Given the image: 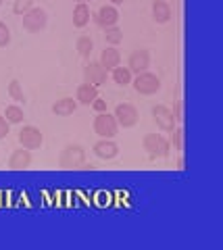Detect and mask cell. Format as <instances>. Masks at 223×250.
Returning a JSON list of instances; mask_svg holds the SVG:
<instances>
[{"instance_id":"1","label":"cell","mask_w":223,"mask_h":250,"mask_svg":"<svg viewBox=\"0 0 223 250\" xmlns=\"http://www.w3.org/2000/svg\"><path fill=\"white\" fill-rule=\"evenodd\" d=\"M86 165V150L80 144H69L63 148L59 156V167L61 169H81Z\"/></svg>"},{"instance_id":"2","label":"cell","mask_w":223,"mask_h":250,"mask_svg":"<svg viewBox=\"0 0 223 250\" xmlns=\"http://www.w3.org/2000/svg\"><path fill=\"white\" fill-rule=\"evenodd\" d=\"M144 150L148 152L150 159H165L169 156V142L161 134H148L142 140Z\"/></svg>"},{"instance_id":"3","label":"cell","mask_w":223,"mask_h":250,"mask_svg":"<svg viewBox=\"0 0 223 250\" xmlns=\"http://www.w3.org/2000/svg\"><path fill=\"white\" fill-rule=\"evenodd\" d=\"M132 83H134V90L138 94H142V96H152V94H157L161 90V80L150 71L138 73V77L132 80Z\"/></svg>"},{"instance_id":"4","label":"cell","mask_w":223,"mask_h":250,"mask_svg":"<svg viewBox=\"0 0 223 250\" xmlns=\"http://www.w3.org/2000/svg\"><path fill=\"white\" fill-rule=\"evenodd\" d=\"M48 23V15H46L44 9H29L27 13H23V27L32 34H38L42 31Z\"/></svg>"},{"instance_id":"5","label":"cell","mask_w":223,"mask_h":250,"mask_svg":"<svg viewBox=\"0 0 223 250\" xmlns=\"http://www.w3.org/2000/svg\"><path fill=\"white\" fill-rule=\"evenodd\" d=\"M44 142L42 138V131L34 127V125H25L21 131H19V144L25 148V150H36V148H40Z\"/></svg>"},{"instance_id":"6","label":"cell","mask_w":223,"mask_h":250,"mask_svg":"<svg viewBox=\"0 0 223 250\" xmlns=\"http://www.w3.org/2000/svg\"><path fill=\"white\" fill-rule=\"evenodd\" d=\"M117 121H115V117L109 115V113H98V117L94 119V131L101 138H113L117 134Z\"/></svg>"},{"instance_id":"7","label":"cell","mask_w":223,"mask_h":250,"mask_svg":"<svg viewBox=\"0 0 223 250\" xmlns=\"http://www.w3.org/2000/svg\"><path fill=\"white\" fill-rule=\"evenodd\" d=\"M83 80H86V83L98 88V85H102L106 82V69L101 65V62L90 61L88 65L83 67Z\"/></svg>"},{"instance_id":"8","label":"cell","mask_w":223,"mask_h":250,"mask_svg":"<svg viewBox=\"0 0 223 250\" xmlns=\"http://www.w3.org/2000/svg\"><path fill=\"white\" fill-rule=\"evenodd\" d=\"M115 121H117V125H121V127H134V125L138 123V111L134 104H117V108H115Z\"/></svg>"},{"instance_id":"9","label":"cell","mask_w":223,"mask_h":250,"mask_svg":"<svg viewBox=\"0 0 223 250\" xmlns=\"http://www.w3.org/2000/svg\"><path fill=\"white\" fill-rule=\"evenodd\" d=\"M148 67H150V52L148 50H134L132 54H129V61H127V69L132 73H144V71H148Z\"/></svg>"},{"instance_id":"10","label":"cell","mask_w":223,"mask_h":250,"mask_svg":"<svg viewBox=\"0 0 223 250\" xmlns=\"http://www.w3.org/2000/svg\"><path fill=\"white\" fill-rule=\"evenodd\" d=\"M152 117H155V123L163 131H173L175 129V119H173V115L167 106H163V104L155 106L152 108Z\"/></svg>"},{"instance_id":"11","label":"cell","mask_w":223,"mask_h":250,"mask_svg":"<svg viewBox=\"0 0 223 250\" xmlns=\"http://www.w3.org/2000/svg\"><path fill=\"white\" fill-rule=\"evenodd\" d=\"M94 154L98 156V159L111 161V159H115V156L119 154V146L115 144L111 138H102L101 142H96V144H94Z\"/></svg>"},{"instance_id":"12","label":"cell","mask_w":223,"mask_h":250,"mask_svg":"<svg viewBox=\"0 0 223 250\" xmlns=\"http://www.w3.org/2000/svg\"><path fill=\"white\" fill-rule=\"evenodd\" d=\"M94 21H96L101 27H104V29H106V27H113V25H117V21H119V13H117V9H115V6H102V9L96 13Z\"/></svg>"},{"instance_id":"13","label":"cell","mask_w":223,"mask_h":250,"mask_svg":"<svg viewBox=\"0 0 223 250\" xmlns=\"http://www.w3.org/2000/svg\"><path fill=\"white\" fill-rule=\"evenodd\" d=\"M32 165V154L25 148H21V150H15L9 159V167L15 169V171H21V169H27Z\"/></svg>"},{"instance_id":"14","label":"cell","mask_w":223,"mask_h":250,"mask_svg":"<svg viewBox=\"0 0 223 250\" xmlns=\"http://www.w3.org/2000/svg\"><path fill=\"white\" fill-rule=\"evenodd\" d=\"M101 65L106 69V71H113L115 67H119V62H121V54H119V50H115L113 46L111 48H104L102 50V54H101Z\"/></svg>"},{"instance_id":"15","label":"cell","mask_w":223,"mask_h":250,"mask_svg":"<svg viewBox=\"0 0 223 250\" xmlns=\"http://www.w3.org/2000/svg\"><path fill=\"white\" fill-rule=\"evenodd\" d=\"M75 108H78V103H75L73 98H61L52 104V113L57 117H69L75 113Z\"/></svg>"},{"instance_id":"16","label":"cell","mask_w":223,"mask_h":250,"mask_svg":"<svg viewBox=\"0 0 223 250\" xmlns=\"http://www.w3.org/2000/svg\"><path fill=\"white\" fill-rule=\"evenodd\" d=\"M152 19L157 23H167L171 19V6L165 0H155V4H152Z\"/></svg>"},{"instance_id":"17","label":"cell","mask_w":223,"mask_h":250,"mask_svg":"<svg viewBox=\"0 0 223 250\" xmlns=\"http://www.w3.org/2000/svg\"><path fill=\"white\" fill-rule=\"evenodd\" d=\"M96 98H98V90L94 88V85H90V83H81L80 88H78V103H80V104L90 106Z\"/></svg>"},{"instance_id":"18","label":"cell","mask_w":223,"mask_h":250,"mask_svg":"<svg viewBox=\"0 0 223 250\" xmlns=\"http://www.w3.org/2000/svg\"><path fill=\"white\" fill-rule=\"evenodd\" d=\"M90 23V6L86 2H78L73 9V25L75 27H86Z\"/></svg>"},{"instance_id":"19","label":"cell","mask_w":223,"mask_h":250,"mask_svg":"<svg viewBox=\"0 0 223 250\" xmlns=\"http://www.w3.org/2000/svg\"><path fill=\"white\" fill-rule=\"evenodd\" d=\"M113 82L117 85H129L132 83V71L127 67H115L113 69Z\"/></svg>"},{"instance_id":"20","label":"cell","mask_w":223,"mask_h":250,"mask_svg":"<svg viewBox=\"0 0 223 250\" xmlns=\"http://www.w3.org/2000/svg\"><path fill=\"white\" fill-rule=\"evenodd\" d=\"M23 108L17 106V104H9L6 106V111H4V119L9 121V123H21L23 121Z\"/></svg>"},{"instance_id":"21","label":"cell","mask_w":223,"mask_h":250,"mask_svg":"<svg viewBox=\"0 0 223 250\" xmlns=\"http://www.w3.org/2000/svg\"><path fill=\"white\" fill-rule=\"evenodd\" d=\"M92 48H94V42L90 40V36H80L78 38V52H80V57L88 59L92 54Z\"/></svg>"},{"instance_id":"22","label":"cell","mask_w":223,"mask_h":250,"mask_svg":"<svg viewBox=\"0 0 223 250\" xmlns=\"http://www.w3.org/2000/svg\"><path fill=\"white\" fill-rule=\"evenodd\" d=\"M104 40H106V44H111V46H117V44H121V40H123V31L119 29V27H106L104 29Z\"/></svg>"},{"instance_id":"23","label":"cell","mask_w":223,"mask_h":250,"mask_svg":"<svg viewBox=\"0 0 223 250\" xmlns=\"http://www.w3.org/2000/svg\"><path fill=\"white\" fill-rule=\"evenodd\" d=\"M9 96H11L13 100H17V103H25V94H23L21 83H19L17 80H13V82L9 83Z\"/></svg>"},{"instance_id":"24","label":"cell","mask_w":223,"mask_h":250,"mask_svg":"<svg viewBox=\"0 0 223 250\" xmlns=\"http://www.w3.org/2000/svg\"><path fill=\"white\" fill-rule=\"evenodd\" d=\"M29 9H34V0H15V4H13V11L17 15L27 13Z\"/></svg>"},{"instance_id":"25","label":"cell","mask_w":223,"mask_h":250,"mask_svg":"<svg viewBox=\"0 0 223 250\" xmlns=\"http://www.w3.org/2000/svg\"><path fill=\"white\" fill-rule=\"evenodd\" d=\"M11 44V29L6 27V23H0V48Z\"/></svg>"},{"instance_id":"26","label":"cell","mask_w":223,"mask_h":250,"mask_svg":"<svg viewBox=\"0 0 223 250\" xmlns=\"http://www.w3.org/2000/svg\"><path fill=\"white\" fill-rule=\"evenodd\" d=\"M173 146L178 150H183V129H173Z\"/></svg>"},{"instance_id":"27","label":"cell","mask_w":223,"mask_h":250,"mask_svg":"<svg viewBox=\"0 0 223 250\" xmlns=\"http://www.w3.org/2000/svg\"><path fill=\"white\" fill-rule=\"evenodd\" d=\"M173 119H175V123H183V103H178L175 104V108H173Z\"/></svg>"},{"instance_id":"28","label":"cell","mask_w":223,"mask_h":250,"mask_svg":"<svg viewBox=\"0 0 223 250\" xmlns=\"http://www.w3.org/2000/svg\"><path fill=\"white\" fill-rule=\"evenodd\" d=\"M6 134H9V121H6L4 117L0 115V140L6 138Z\"/></svg>"},{"instance_id":"29","label":"cell","mask_w":223,"mask_h":250,"mask_svg":"<svg viewBox=\"0 0 223 250\" xmlns=\"http://www.w3.org/2000/svg\"><path fill=\"white\" fill-rule=\"evenodd\" d=\"M92 106H94L96 113H106V103H104V100H101V98H96L94 103H92Z\"/></svg>"},{"instance_id":"30","label":"cell","mask_w":223,"mask_h":250,"mask_svg":"<svg viewBox=\"0 0 223 250\" xmlns=\"http://www.w3.org/2000/svg\"><path fill=\"white\" fill-rule=\"evenodd\" d=\"M113 4H123V0H111Z\"/></svg>"},{"instance_id":"31","label":"cell","mask_w":223,"mask_h":250,"mask_svg":"<svg viewBox=\"0 0 223 250\" xmlns=\"http://www.w3.org/2000/svg\"><path fill=\"white\" fill-rule=\"evenodd\" d=\"M75 2H88V0H75Z\"/></svg>"},{"instance_id":"32","label":"cell","mask_w":223,"mask_h":250,"mask_svg":"<svg viewBox=\"0 0 223 250\" xmlns=\"http://www.w3.org/2000/svg\"><path fill=\"white\" fill-rule=\"evenodd\" d=\"M2 2H4V0H0V4H2Z\"/></svg>"}]
</instances>
